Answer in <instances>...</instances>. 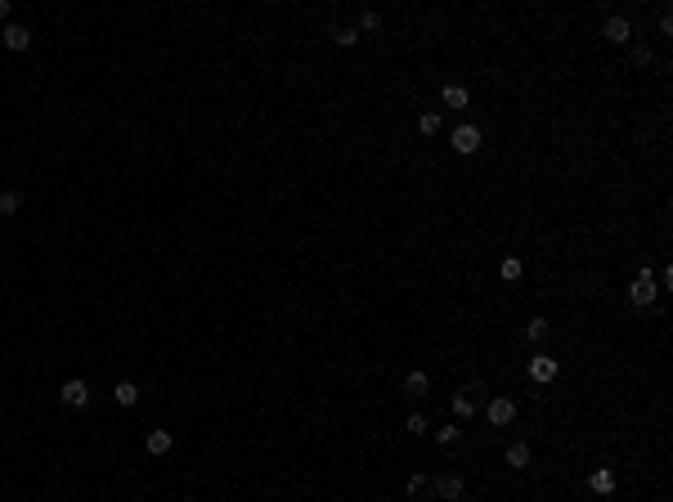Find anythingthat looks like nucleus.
<instances>
[{
  "instance_id": "obj_1",
  "label": "nucleus",
  "mask_w": 673,
  "mask_h": 502,
  "mask_svg": "<svg viewBox=\"0 0 673 502\" xmlns=\"http://www.w3.org/2000/svg\"><path fill=\"white\" fill-rule=\"evenodd\" d=\"M656 296H660V287H656V274H651V269H642L638 278L629 283V301H633L638 310H647V305H656Z\"/></svg>"
},
{
  "instance_id": "obj_19",
  "label": "nucleus",
  "mask_w": 673,
  "mask_h": 502,
  "mask_svg": "<svg viewBox=\"0 0 673 502\" xmlns=\"http://www.w3.org/2000/svg\"><path fill=\"white\" fill-rule=\"evenodd\" d=\"M404 431H409V435H426V431H431V422H426L422 413H409V418H404Z\"/></svg>"
},
{
  "instance_id": "obj_24",
  "label": "nucleus",
  "mask_w": 673,
  "mask_h": 502,
  "mask_svg": "<svg viewBox=\"0 0 673 502\" xmlns=\"http://www.w3.org/2000/svg\"><path fill=\"white\" fill-rule=\"evenodd\" d=\"M377 27H382V18H377L373 9H368V14H359V32H377Z\"/></svg>"
},
{
  "instance_id": "obj_4",
  "label": "nucleus",
  "mask_w": 673,
  "mask_h": 502,
  "mask_svg": "<svg viewBox=\"0 0 673 502\" xmlns=\"http://www.w3.org/2000/svg\"><path fill=\"white\" fill-rule=\"evenodd\" d=\"M525 373H530V382L548 386V382H557V373H561V368H557V359H552V355H534V359L525 364Z\"/></svg>"
},
{
  "instance_id": "obj_18",
  "label": "nucleus",
  "mask_w": 673,
  "mask_h": 502,
  "mask_svg": "<svg viewBox=\"0 0 673 502\" xmlns=\"http://www.w3.org/2000/svg\"><path fill=\"white\" fill-rule=\"evenodd\" d=\"M328 36H333L337 45H355L359 41V27H328Z\"/></svg>"
},
{
  "instance_id": "obj_27",
  "label": "nucleus",
  "mask_w": 673,
  "mask_h": 502,
  "mask_svg": "<svg viewBox=\"0 0 673 502\" xmlns=\"http://www.w3.org/2000/svg\"><path fill=\"white\" fill-rule=\"evenodd\" d=\"M426 485V476H422V471H418V476H409V485H404V489H409V494H418V489Z\"/></svg>"
},
{
  "instance_id": "obj_14",
  "label": "nucleus",
  "mask_w": 673,
  "mask_h": 502,
  "mask_svg": "<svg viewBox=\"0 0 673 502\" xmlns=\"http://www.w3.org/2000/svg\"><path fill=\"white\" fill-rule=\"evenodd\" d=\"M426 391H431V377H426V373H409V377H404V395L418 400V395H426Z\"/></svg>"
},
{
  "instance_id": "obj_21",
  "label": "nucleus",
  "mask_w": 673,
  "mask_h": 502,
  "mask_svg": "<svg viewBox=\"0 0 673 502\" xmlns=\"http://www.w3.org/2000/svg\"><path fill=\"white\" fill-rule=\"evenodd\" d=\"M458 426H435V444H444V449H449V444H458Z\"/></svg>"
},
{
  "instance_id": "obj_15",
  "label": "nucleus",
  "mask_w": 673,
  "mask_h": 502,
  "mask_svg": "<svg viewBox=\"0 0 673 502\" xmlns=\"http://www.w3.org/2000/svg\"><path fill=\"white\" fill-rule=\"evenodd\" d=\"M498 274H503V283H521V274H525V265H521L516 256H503V260H498Z\"/></svg>"
},
{
  "instance_id": "obj_6",
  "label": "nucleus",
  "mask_w": 673,
  "mask_h": 502,
  "mask_svg": "<svg viewBox=\"0 0 673 502\" xmlns=\"http://www.w3.org/2000/svg\"><path fill=\"white\" fill-rule=\"evenodd\" d=\"M59 400L68 404V409H85V404H90V386H85L81 377H72V382L59 386Z\"/></svg>"
},
{
  "instance_id": "obj_17",
  "label": "nucleus",
  "mask_w": 673,
  "mask_h": 502,
  "mask_svg": "<svg viewBox=\"0 0 673 502\" xmlns=\"http://www.w3.org/2000/svg\"><path fill=\"white\" fill-rule=\"evenodd\" d=\"M18 206H23V197H18L14 188H5V193H0V215H18Z\"/></svg>"
},
{
  "instance_id": "obj_28",
  "label": "nucleus",
  "mask_w": 673,
  "mask_h": 502,
  "mask_svg": "<svg viewBox=\"0 0 673 502\" xmlns=\"http://www.w3.org/2000/svg\"><path fill=\"white\" fill-rule=\"evenodd\" d=\"M0 18H9V0H0Z\"/></svg>"
},
{
  "instance_id": "obj_5",
  "label": "nucleus",
  "mask_w": 673,
  "mask_h": 502,
  "mask_svg": "<svg viewBox=\"0 0 673 502\" xmlns=\"http://www.w3.org/2000/svg\"><path fill=\"white\" fill-rule=\"evenodd\" d=\"M485 418L494 426H512V422H516V404H512L507 395H494V400L485 404Z\"/></svg>"
},
{
  "instance_id": "obj_25",
  "label": "nucleus",
  "mask_w": 673,
  "mask_h": 502,
  "mask_svg": "<svg viewBox=\"0 0 673 502\" xmlns=\"http://www.w3.org/2000/svg\"><path fill=\"white\" fill-rule=\"evenodd\" d=\"M633 59H638V63H651V45L638 41V45H633Z\"/></svg>"
},
{
  "instance_id": "obj_12",
  "label": "nucleus",
  "mask_w": 673,
  "mask_h": 502,
  "mask_svg": "<svg viewBox=\"0 0 673 502\" xmlns=\"http://www.w3.org/2000/svg\"><path fill=\"white\" fill-rule=\"evenodd\" d=\"M112 400H117L121 409H135V404H139V386L135 382H117V386H112Z\"/></svg>"
},
{
  "instance_id": "obj_13",
  "label": "nucleus",
  "mask_w": 673,
  "mask_h": 502,
  "mask_svg": "<svg viewBox=\"0 0 673 502\" xmlns=\"http://www.w3.org/2000/svg\"><path fill=\"white\" fill-rule=\"evenodd\" d=\"M440 99H444V108H467V103H471V90H467V85H444Z\"/></svg>"
},
{
  "instance_id": "obj_8",
  "label": "nucleus",
  "mask_w": 673,
  "mask_h": 502,
  "mask_svg": "<svg viewBox=\"0 0 673 502\" xmlns=\"http://www.w3.org/2000/svg\"><path fill=\"white\" fill-rule=\"evenodd\" d=\"M530 458H534V449H530L525 440H516V444H507V453H503V462L512 471H525L530 467Z\"/></svg>"
},
{
  "instance_id": "obj_23",
  "label": "nucleus",
  "mask_w": 673,
  "mask_h": 502,
  "mask_svg": "<svg viewBox=\"0 0 673 502\" xmlns=\"http://www.w3.org/2000/svg\"><path fill=\"white\" fill-rule=\"evenodd\" d=\"M462 395H467L471 404H480V400H485V382H467V386H462Z\"/></svg>"
},
{
  "instance_id": "obj_9",
  "label": "nucleus",
  "mask_w": 673,
  "mask_h": 502,
  "mask_svg": "<svg viewBox=\"0 0 673 502\" xmlns=\"http://www.w3.org/2000/svg\"><path fill=\"white\" fill-rule=\"evenodd\" d=\"M615 485H620V480H615V471H611V467H597L593 476H588V489H593V494H602V498H606V494H615Z\"/></svg>"
},
{
  "instance_id": "obj_10",
  "label": "nucleus",
  "mask_w": 673,
  "mask_h": 502,
  "mask_svg": "<svg viewBox=\"0 0 673 502\" xmlns=\"http://www.w3.org/2000/svg\"><path fill=\"white\" fill-rule=\"evenodd\" d=\"M0 36H5L9 50H27V45H32V32H27L23 23H5V32H0Z\"/></svg>"
},
{
  "instance_id": "obj_20",
  "label": "nucleus",
  "mask_w": 673,
  "mask_h": 502,
  "mask_svg": "<svg viewBox=\"0 0 673 502\" xmlns=\"http://www.w3.org/2000/svg\"><path fill=\"white\" fill-rule=\"evenodd\" d=\"M418 130H422V135H440V112H422Z\"/></svg>"
},
{
  "instance_id": "obj_2",
  "label": "nucleus",
  "mask_w": 673,
  "mask_h": 502,
  "mask_svg": "<svg viewBox=\"0 0 673 502\" xmlns=\"http://www.w3.org/2000/svg\"><path fill=\"white\" fill-rule=\"evenodd\" d=\"M480 144H485V135H480V126H458L453 130V153L458 157H471V153H480Z\"/></svg>"
},
{
  "instance_id": "obj_22",
  "label": "nucleus",
  "mask_w": 673,
  "mask_h": 502,
  "mask_svg": "<svg viewBox=\"0 0 673 502\" xmlns=\"http://www.w3.org/2000/svg\"><path fill=\"white\" fill-rule=\"evenodd\" d=\"M525 337L530 341H543L548 337V319H530V323H525Z\"/></svg>"
},
{
  "instance_id": "obj_3",
  "label": "nucleus",
  "mask_w": 673,
  "mask_h": 502,
  "mask_svg": "<svg viewBox=\"0 0 673 502\" xmlns=\"http://www.w3.org/2000/svg\"><path fill=\"white\" fill-rule=\"evenodd\" d=\"M462 494H467V480H462L458 471H440V476H435V498L440 502H458Z\"/></svg>"
},
{
  "instance_id": "obj_11",
  "label": "nucleus",
  "mask_w": 673,
  "mask_h": 502,
  "mask_svg": "<svg viewBox=\"0 0 673 502\" xmlns=\"http://www.w3.org/2000/svg\"><path fill=\"white\" fill-rule=\"evenodd\" d=\"M171 444H175V435H171V431H148V435H144V449L153 453V458L171 453Z\"/></svg>"
},
{
  "instance_id": "obj_16",
  "label": "nucleus",
  "mask_w": 673,
  "mask_h": 502,
  "mask_svg": "<svg viewBox=\"0 0 673 502\" xmlns=\"http://www.w3.org/2000/svg\"><path fill=\"white\" fill-rule=\"evenodd\" d=\"M449 409H453V418H467V422L476 418V404H471V400H467V395H462V391H458V395H453V400H449Z\"/></svg>"
},
{
  "instance_id": "obj_7",
  "label": "nucleus",
  "mask_w": 673,
  "mask_h": 502,
  "mask_svg": "<svg viewBox=\"0 0 673 502\" xmlns=\"http://www.w3.org/2000/svg\"><path fill=\"white\" fill-rule=\"evenodd\" d=\"M602 36H606L611 45H624V41H633V23H629L624 14H611V18L602 23Z\"/></svg>"
},
{
  "instance_id": "obj_26",
  "label": "nucleus",
  "mask_w": 673,
  "mask_h": 502,
  "mask_svg": "<svg viewBox=\"0 0 673 502\" xmlns=\"http://www.w3.org/2000/svg\"><path fill=\"white\" fill-rule=\"evenodd\" d=\"M660 32H665V36L673 32V14H669V9H660Z\"/></svg>"
}]
</instances>
